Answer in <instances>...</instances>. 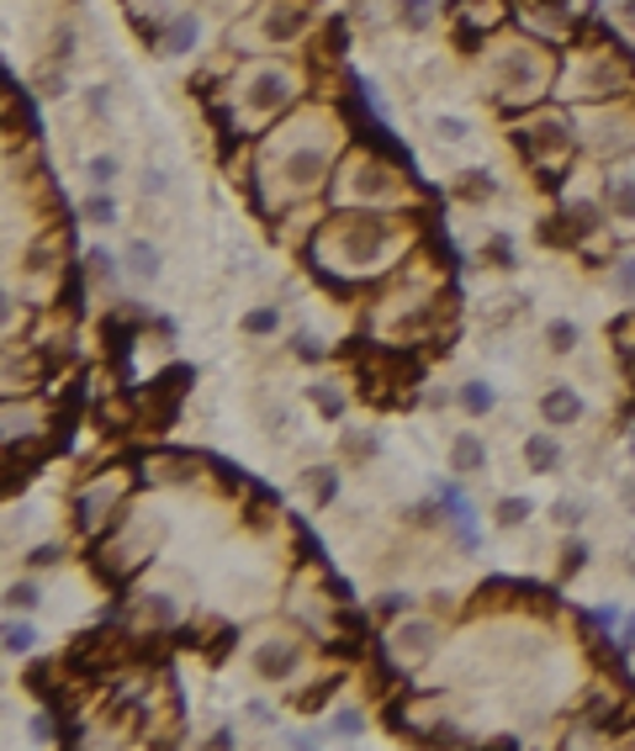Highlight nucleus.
<instances>
[{
  "mask_svg": "<svg viewBox=\"0 0 635 751\" xmlns=\"http://www.w3.org/2000/svg\"><path fill=\"white\" fill-rule=\"evenodd\" d=\"M313 27V11L308 6H296V0H270L266 6V38L270 43H292Z\"/></svg>",
  "mask_w": 635,
  "mask_h": 751,
  "instance_id": "obj_10",
  "label": "nucleus"
},
{
  "mask_svg": "<svg viewBox=\"0 0 635 751\" xmlns=\"http://www.w3.org/2000/svg\"><path fill=\"white\" fill-rule=\"evenodd\" d=\"M456 403H461V408L471 413V418H488V413L498 408V392H492L488 382H477V376H471V382H461V392H456Z\"/></svg>",
  "mask_w": 635,
  "mask_h": 751,
  "instance_id": "obj_23",
  "label": "nucleus"
},
{
  "mask_svg": "<svg viewBox=\"0 0 635 751\" xmlns=\"http://www.w3.org/2000/svg\"><path fill=\"white\" fill-rule=\"evenodd\" d=\"M408 524H418V530H424V524H435V503H418V509H408Z\"/></svg>",
  "mask_w": 635,
  "mask_h": 751,
  "instance_id": "obj_49",
  "label": "nucleus"
},
{
  "mask_svg": "<svg viewBox=\"0 0 635 751\" xmlns=\"http://www.w3.org/2000/svg\"><path fill=\"white\" fill-rule=\"evenodd\" d=\"M302 661H308V651H302L296 635H266V640L249 651V667H254L260 682H292L296 672H302Z\"/></svg>",
  "mask_w": 635,
  "mask_h": 751,
  "instance_id": "obj_4",
  "label": "nucleus"
},
{
  "mask_svg": "<svg viewBox=\"0 0 635 751\" xmlns=\"http://www.w3.org/2000/svg\"><path fill=\"white\" fill-rule=\"evenodd\" d=\"M392 243V222L382 212H350V218L329 222L323 233V260L334 270H376Z\"/></svg>",
  "mask_w": 635,
  "mask_h": 751,
  "instance_id": "obj_1",
  "label": "nucleus"
},
{
  "mask_svg": "<svg viewBox=\"0 0 635 751\" xmlns=\"http://www.w3.org/2000/svg\"><path fill=\"white\" fill-rule=\"evenodd\" d=\"M403 191L397 186V175L382 165V159H350V196H361V201H392V196Z\"/></svg>",
  "mask_w": 635,
  "mask_h": 751,
  "instance_id": "obj_9",
  "label": "nucleus"
},
{
  "mask_svg": "<svg viewBox=\"0 0 635 751\" xmlns=\"http://www.w3.org/2000/svg\"><path fill=\"white\" fill-rule=\"evenodd\" d=\"M85 106H91V117H112V91H106V85H91V91H85Z\"/></svg>",
  "mask_w": 635,
  "mask_h": 751,
  "instance_id": "obj_42",
  "label": "nucleus"
},
{
  "mask_svg": "<svg viewBox=\"0 0 635 751\" xmlns=\"http://www.w3.org/2000/svg\"><path fill=\"white\" fill-rule=\"evenodd\" d=\"M610 286H614V296H620V302H635V254H625V260H614Z\"/></svg>",
  "mask_w": 635,
  "mask_h": 751,
  "instance_id": "obj_31",
  "label": "nucleus"
},
{
  "mask_svg": "<svg viewBox=\"0 0 635 751\" xmlns=\"http://www.w3.org/2000/svg\"><path fill=\"white\" fill-rule=\"evenodd\" d=\"M620 566H625V572H631V577H635V540H631V545H625V556H620Z\"/></svg>",
  "mask_w": 635,
  "mask_h": 751,
  "instance_id": "obj_53",
  "label": "nucleus"
},
{
  "mask_svg": "<svg viewBox=\"0 0 635 751\" xmlns=\"http://www.w3.org/2000/svg\"><path fill=\"white\" fill-rule=\"evenodd\" d=\"M450 471H456V477H482V471H488V445H482V435L461 429V435L450 439Z\"/></svg>",
  "mask_w": 635,
  "mask_h": 751,
  "instance_id": "obj_13",
  "label": "nucleus"
},
{
  "mask_svg": "<svg viewBox=\"0 0 635 751\" xmlns=\"http://www.w3.org/2000/svg\"><path fill=\"white\" fill-rule=\"evenodd\" d=\"M207 747H212V751H228V747H239V736H233V730H212V736H207Z\"/></svg>",
  "mask_w": 635,
  "mask_h": 751,
  "instance_id": "obj_47",
  "label": "nucleus"
},
{
  "mask_svg": "<svg viewBox=\"0 0 635 751\" xmlns=\"http://www.w3.org/2000/svg\"><path fill=\"white\" fill-rule=\"evenodd\" d=\"M239 328H244L249 340H275V334H281V307H275V302H260V307H249V313L239 317Z\"/></svg>",
  "mask_w": 635,
  "mask_h": 751,
  "instance_id": "obj_22",
  "label": "nucleus"
},
{
  "mask_svg": "<svg viewBox=\"0 0 635 751\" xmlns=\"http://www.w3.org/2000/svg\"><path fill=\"white\" fill-rule=\"evenodd\" d=\"M408 604H414L408 593H382V598H376V614L392 625V619H403V614H408Z\"/></svg>",
  "mask_w": 635,
  "mask_h": 751,
  "instance_id": "obj_40",
  "label": "nucleus"
},
{
  "mask_svg": "<svg viewBox=\"0 0 635 751\" xmlns=\"http://www.w3.org/2000/svg\"><path fill=\"white\" fill-rule=\"evenodd\" d=\"M323 170H329V148H318V144H302L281 159V180H287V191H296V196L318 191V186H323Z\"/></svg>",
  "mask_w": 635,
  "mask_h": 751,
  "instance_id": "obj_8",
  "label": "nucleus"
},
{
  "mask_svg": "<svg viewBox=\"0 0 635 751\" xmlns=\"http://www.w3.org/2000/svg\"><path fill=\"white\" fill-rule=\"evenodd\" d=\"M138 614H144L148 630H170V625H180V604H175V593H148L144 604H138Z\"/></svg>",
  "mask_w": 635,
  "mask_h": 751,
  "instance_id": "obj_21",
  "label": "nucleus"
},
{
  "mask_svg": "<svg viewBox=\"0 0 635 751\" xmlns=\"http://www.w3.org/2000/svg\"><path fill=\"white\" fill-rule=\"evenodd\" d=\"M519 148H524V159H556L572 148V122L562 117H535L519 127Z\"/></svg>",
  "mask_w": 635,
  "mask_h": 751,
  "instance_id": "obj_7",
  "label": "nucleus"
},
{
  "mask_svg": "<svg viewBox=\"0 0 635 751\" xmlns=\"http://www.w3.org/2000/svg\"><path fill=\"white\" fill-rule=\"evenodd\" d=\"M123 513H127V503H123V482L117 477L112 482L96 477L85 492H74V530L80 534H106Z\"/></svg>",
  "mask_w": 635,
  "mask_h": 751,
  "instance_id": "obj_3",
  "label": "nucleus"
},
{
  "mask_svg": "<svg viewBox=\"0 0 635 751\" xmlns=\"http://www.w3.org/2000/svg\"><path fill=\"white\" fill-rule=\"evenodd\" d=\"M540 340H545V350H551L556 361H566V355H577V344H583V328H577L572 317H551Z\"/></svg>",
  "mask_w": 635,
  "mask_h": 751,
  "instance_id": "obj_20",
  "label": "nucleus"
},
{
  "mask_svg": "<svg viewBox=\"0 0 635 751\" xmlns=\"http://www.w3.org/2000/svg\"><path fill=\"white\" fill-rule=\"evenodd\" d=\"M85 281H91V286H112V281H117V254L91 249V254H85Z\"/></svg>",
  "mask_w": 635,
  "mask_h": 751,
  "instance_id": "obj_29",
  "label": "nucleus"
},
{
  "mask_svg": "<svg viewBox=\"0 0 635 751\" xmlns=\"http://www.w3.org/2000/svg\"><path fill=\"white\" fill-rule=\"evenodd\" d=\"M53 720H49V715H38V720H32V736H38V741H53Z\"/></svg>",
  "mask_w": 635,
  "mask_h": 751,
  "instance_id": "obj_50",
  "label": "nucleus"
},
{
  "mask_svg": "<svg viewBox=\"0 0 635 751\" xmlns=\"http://www.w3.org/2000/svg\"><path fill=\"white\" fill-rule=\"evenodd\" d=\"M583 566H587V545H583V540H566V545H562V561H556V572H562V577H577Z\"/></svg>",
  "mask_w": 635,
  "mask_h": 751,
  "instance_id": "obj_36",
  "label": "nucleus"
},
{
  "mask_svg": "<svg viewBox=\"0 0 635 751\" xmlns=\"http://www.w3.org/2000/svg\"><path fill=\"white\" fill-rule=\"evenodd\" d=\"M583 519H587V509L577 498H556V503H551V524H556V530H577Z\"/></svg>",
  "mask_w": 635,
  "mask_h": 751,
  "instance_id": "obj_33",
  "label": "nucleus"
},
{
  "mask_svg": "<svg viewBox=\"0 0 635 751\" xmlns=\"http://www.w3.org/2000/svg\"><path fill=\"white\" fill-rule=\"evenodd\" d=\"M524 466H530L535 477H556L566 466V445L556 435H530L524 439Z\"/></svg>",
  "mask_w": 635,
  "mask_h": 751,
  "instance_id": "obj_12",
  "label": "nucleus"
},
{
  "mask_svg": "<svg viewBox=\"0 0 635 751\" xmlns=\"http://www.w3.org/2000/svg\"><path fill=\"white\" fill-rule=\"evenodd\" d=\"M429 614H435V619H440V614L450 619V614H456V593H445V587L440 593H429Z\"/></svg>",
  "mask_w": 635,
  "mask_h": 751,
  "instance_id": "obj_45",
  "label": "nucleus"
},
{
  "mask_svg": "<svg viewBox=\"0 0 635 751\" xmlns=\"http://www.w3.org/2000/svg\"><path fill=\"white\" fill-rule=\"evenodd\" d=\"M482 265L513 270V265H519V260H513V243L509 239H488V243H482Z\"/></svg>",
  "mask_w": 635,
  "mask_h": 751,
  "instance_id": "obj_34",
  "label": "nucleus"
},
{
  "mask_svg": "<svg viewBox=\"0 0 635 751\" xmlns=\"http://www.w3.org/2000/svg\"><path fill=\"white\" fill-rule=\"evenodd\" d=\"M614 492H620V503H625V513H635V471H631V477H625L620 487H614Z\"/></svg>",
  "mask_w": 635,
  "mask_h": 751,
  "instance_id": "obj_48",
  "label": "nucleus"
},
{
  "mask_svg": "<svg viewBox=\"0 0 635 751\" xmlns=\"http://www.w3.org/2000/svg\"><path fill=\"white\" fill-rule=\"evenodd\" d=\"M604 207L614 222H631L635 228V170H614L604 180Z\"/></svg>",
  "mask_w": 635,
  "mask_h": 751,
  "instance_id": "obj_14",
  "label": "nucleus"
},
{
  "mask_svg": "<svg viewBox=\"0 0 635 751\" xmlns=\"http://www.w3.org/2000/svg\"><path fill=\"white\" fill-rule=\"evenodd\" d=\"M292 355L313 365V361H323V344H313V334H296V340H292Z\"/></svg>",
  "mask_w": 635,
  "mask_h": 751,
  "instance_id": "obj_44",
  "label": "nucleus"
},
{
  "mask_svg": "<svg viewBox=\"0 0 635 751\" xmlns=\"http://www.w3.org/2000/svg\"><path fill=\"white\" fill-rule=\"evenodd\" d=\"M308 403H313V413L323 418V424H340L344 408H350L344 382H313V387H308Z\"/></svg>",
  "mask_w": 635,
  "mask_h": 751,
  "instance_id": "obj_18",
  "label": "nucleus"
},
{
  "mask_svg": "<svg viewBox=\"0 0 635 751\" xmlns=\"http://www.w3.org/2000/svg\"><path fill=\"white\" fill-rule=\"evenodd\" d=\"M530 513H535V503H530V498H498L492 524H498V530H519V524H530Z\"/></svg>",
  "mask_w": 635,
  "mask_h": 751,
  "instance_id": "obj_25",
  "label": "nucleus"
},
{
  "mask_svg": "<svg viewBox=\"0 0 635 751\" xmlns=\"http://www.w3.org/2000/svg\"><path fill=\"white\" fill-rule=\"evenodd\" d=\"M191 38H196V22H191V17H180V22L165 32V53H186V49H191Z\"/></svg>",
  "mask_w": 635,
  "mask_h": 751,
  "instance_id": "obj_38",
  "label": "nucleus"
},
{
  "mask_svg": "<svg viewBox=\"0 0 635 751\" xmlns=\"http://www.w3.org/2000/svg\"><path fill=\"white\" fill-rule=\"evenodd\" d=\"M435 138H440V144H466V138H471V122L466 117H435Z\"/></svg>",
  "mask_w": 635,
  "mask_h": 751,
  "instance_id": "obj_37",
  "label": "nucleus"
},
{
  "mask_svg": "<svg viewBox=\"0 0 635 751\" xmlns=\"http://www.w3.org/2000/svg\"><path fill=\"white\" fill-rule=\"evenodd\" d=\"M334 688H340V678H323L318 688H308V693L296 699V709H308V715H313V709H323V703L334 699Z\"/></svg>",
  "mask_w": 635,
  "mask_h": 751,
  "instance_id": "obj_39",
  "label": "nucleus"
},
{
  "mask_svg": "<svg viewBox=\"0 0 635 751\" xmlns=\"http://www.w3.org/2000/svg\"><path fill=\"white\" fill-rule=\"evenodd\" d=\"M138 191H144V201H148V196H165V191H170V175H165V170H144V175H138Z\"/></svg>",
  "mask_w": 635,
  "mask_h": 751,
  "instance_id": "obj_43",
  "label": "nucleus"
},
{
  "mask_svg": "<svg viewBox=\"0 0 635 751\" xmlns=\"http://www.w3.org/2000/svg\"><path fill=\"white\" fill-rule=\"evenodd\" d=\"M540 418H545L551 429H572V424L583 418V397L572 392V382H551V387L540 392Z\"/></svg>",
  "mask_w": 635,
  "mask_h": 751,
  "instance_id": "obj_11",
  "label": "nucleus"
},
{
  "mask_svg": "<svg viewBox=\"0 0 635 751\" xmlns=\"http://www.w3.org/2000/svg\"><path fill=\"white\" fill-rule=\"evenodd\" d=\"M545 80H551V59H540V53H530V49H513L509 59L498 64V85H503L509 96H540Z\"/></svg>",
  "mask_w": 635,
  "mask_h": 751,
  "instance_id": "obj_5",
  "label": "nucleus"
},
{
  "mask_svg": "<svg viewBox=\"0 0 635 751\" xmlns=\"http://www.w3.org/2000/svg\"><path fill=\"white\" fill-rule=\"evenodd\" d=\"M117 170H123V165H117V154H96V159H91V165H85V175H91V186H112V180H117Z\"/></svg>",
  "mask_w": 635,
  "mask_h": 751,
  "instance_id": "obj_35",
  "label": "nucleus"
},
{
  "mask_svg": "<svg viewBox=\"0 0 635 751\" xmlns=\"http://www.w3.org/2000/svg\"><path fill=\"white\" fill-rule=\"evenodd\" d=\"M620 22L635 27V0H620Z\"/></svg>",
  "mask_w": 635,
  "mask_h": 751,
  "instance_id": "obj_52",
  "label": "nucleus"
},
{
  "mask_svg": "<svg viewBox=\"0 0 635 751\" xmlns=\"http://www.w3.org/2000/svg\"><path fill=\"white\" fill-rule=\"evenodd\" d=\"M631 461H635V439H631Z\"/></svg>",
  "mask_w": 635,
  "mask_h": 751,
  "instance_id": "obj_54",
  "label": "nucleus"
},
{
  "mask_svg": "<svg viewBox=\"0 0 635 751\" xmlns=\"http://www.w3.org/2000/svg\"><path fill=\"white\" fill-rule=\"evenodd\" d=\"M435 651H440V619L435 614H403V619H392L387 640H382V656L397 672H414L424 661H435Z\"/></svg>",
  "mask_w": 635,
  "mask_h": 751,
  "instance_id": "obj_2",
  "label": "nucleus"
},
{
  "mask_svg": "<svg viewBox=\"0 0 635 751\" xmlns=\"http://www.w3.org/2000/svg\"><path fill=\"white\" fill-rule=\"evenodd\" d=\"M80 218H85V222H96V228H112V222H117V201H112L106 191L85 196V201H80Z\"/></svg>",
  "mask_w": 635,
  "mask_h": 751,
  "instance_id": "obj_30",
  "label": "nucleus"
},
{
  "mask_svg": "<svg viewBox=\"0 0 635 751\" xmlns=\"http://www.w3.org/2000/svg\"><path fill=\"white\" fill-rule=\"evenodd\" d=\"M296 96V80L287 70H254L249 74V91H244V106L254 112V117H270V112H287Z\"/></svg>",
  "mask_w": 635,
  "mask_h": 751,
  "instance_id": "obj_6",
  "label": "nucleus"
},
{
  "mask_svg": "<svg viewBox=\"0 0 635 751\" xmlns=\"http://www.w3.org/2000/svg\"><path fill=\"white\" fill-rule=\"evenodd\" d=\"M32 646H38V630H32L27 619H6V651H11V656H27Z\"/></svg>",
  "mask_w": 635,
  "mask_h": 751,
  "instance_id": "obj_32",
  "label": "nucleus"
},
{
  "mask_svg": "<svg viewBox=\"0 0 635 751\" xmlns=\"http://www.w3.org/2000/svg\"><path fill=\"white\" fill-rule=\"evenodd\" d=\"M456 196H461V201H477V207H482V201H492V196H498V180H492L488 170H466L461 180H456Z\"/></svg>",
  "mask_w": 635,
  "mask_h": 751,
  "instance_id": "obj_24",
  "label": "nucleus"
},
{
  "mask_svg": "<svg viewBox=\"0 0 635 751\" xmlns=\"http://www.w3.org/2000/svg\"><path fill=\"white\" fill-rule=\"evenodd\" d=\"M361 730H366V709H355V703L334 709V720H329V736H334V741H355Z\"/></svg>",
  "mask_w": 635,
  "mask_h": 751,
  "instance_id": "obj_26",
  "label": "nucleus"
},
{
  "mask_svg": "<svg viewBox=\"0 0 635 751\" xmlns=\"http://www.w3.org/2000/svg\"><path fill=\"white\" fill-rule=\"evenodd\" d=\"M302 492H308V503L323 513L340 498V466H308V471H302Z\"/></svg>",
  "mask_w": 635,
  "mask_h": 751,
  "instance_id": "obj_16",
  "label": "nucleus"
},
{
  "mask_svg": "<svg viewBox=\"0 0 635 751\" xmlns=\"http://www.w3.org/2000/svg\"><path fill=\"white\" fill-rule=\"evenodd\" d=\"M620 646H625V651H635V614L625 619V635H620Z\"/></svg>",
  "mask_w": 635,
  "mask_h": 751,
  "instance_id": "obj_51",
  "label": "nucleus"
},
{
  "mask_svg": "<svg viewBox=\"0 0 635 751\" xmlns=\"http://www.w3.org/2000/svg\"><path fill=\"white\" fill-rule=\"evenodd\" d=\"M27 561H32V566H59V561H64V545H38Z\"/></svg>",
  "mask_w": 635,
  "mask_h": 751,
  "instance_id": "obj_46",
  "label": "nucleus"
},
{
  "mask_svg": "<svg viewBox=\"0 0 635 751\" xmlns=\"http://www.w3.org/2000/svg\"><path fill=\"white\" fill-rule=\"evenodd\" d=\"M38 604H43V587H38L32 577H22V582H11V587H6V608H11V614H32Z\"/></svg>",
  "mask_w": 635,
  "mask_h": 751,
  "instance_id": "obj_28",
  "label": "nucleus"
},
{
  "mask_svg": "<svg viewBox=\"0 0 635 751\" xmlns=\"http://www.w3.org/2000/svg\"><path fill=\"white\" fill-rule=\"evenodd\" d=\"M340 456L350 466H371L376 456H382V435H376V429H344V435H340Z\"/></svg>",
  "mask_w": 635,
  "mask_h": 751,
  "instance_id": "obj_19",
  "label": "nucleus"
},
{
  "mask_svg": "<svg viewBox=\"0 0 635 751\" xmlns=\"http://www.w3.org/2000/svg\"><path fill=\"white\" fill-rule=\"evenodd\" d=\"M123 270L133 275V281H138V286H154L165 265H159V249H154V243H148V239H133V243L123 249Z\"/></svg>",
  "mask_w": 635,
  "mask_h": 751,
  "instance_id": "obj_15",
  "label": "nucleus"
},
{
  "mask_svg": "<svg viewBox=\"0 0 635 751\" xmlns=\"http://www.w3.org/2000/svg\"><path fill=\"white\" fill-rule=\"evenodd\" d=\"M144 477L148 482H196V456H170V450H159V456H148L144 461Z\"/></svg>",
  "mask_w": 635,
  "mask_h": 751,
  "instance_id": "obj_17",
  "label": "nucleus"
},
{
  "mask_svg": "<svg viewBox=\"0 0 635 751\" xmlns=\"http://www.w3.org/2000/svg\"><path fill=\"white\" fill-rule=\"evenodd\" d=\"M610 340H614V350H620V355H635V313L614 323V328H610Z\"/></svg>",
  "mask_w": 635,
  "mask_h": 751,
  "instance_id": "obj_41",
  "label": "nucleus"
},
{
  "mask_svg": "<svg viewBox=\"0 0 635 751\" xmlns=\"http://www.w3.org/2000/svg\"><path fill=\"white\" fill-rule=\"evenodd\" d=\"M397 27H403V32H429V27H435L429 0H397Z\"/></svg>",
  "mask_w": 635,
  "mask_h": 751,
  "instance_id": "obj_27",
  "label": "nucleus"
}]
</instances>
